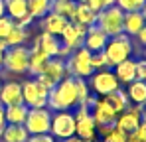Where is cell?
<instances>
[{
    "instance_id": "1",
    "label": "cell",
    "mask_w": 146,
    "mask_h": 142,
    "mask_svg": "<svg viewBox=\"0 0 146 142\" xmlns=\"http://www.w3.org/2000/svg\"><path fill=\"white\" fill-rule=\"evenodd\" d=\"M79 105V89L77 79L67 75L61 79L48 95V109L49 111H71Z\"/></svg>"
},
{
    "instance_id": "2",
    "label": "cell",
    "mask_w": 146,
    "mask_h": 142,
    "mask_svg": "<svg viewBox=\"0 0 146 142\" xmlns=\"http://www.w3.org/2000/svg\"><path fill=\"white\" fill-rule=\"evenodd\" d=\"M105 55L109 57V63L111 67H115L117 63H121L124 59L132 57L134 53V44H132V38L126 36V34H119V36H113L109 38L107 46H105Z\"/></svg>"
},
{
    "instance_id": "3",
    "label": "cell",
    "mask_w": 146,
    "mask_h": 142,
    "mask_svg": "<svg viewBox=\"0 0 146 142\" xmlns=\"http://www.w3.org/2000/svg\"><path fill=\"white\" fill-rule=\"evenodd\" d=\"M65 67L71 77L79 79H89L93 75V65H91V51L87 47H77L69 53V57L65 59Z\"/></svg>"
},
{
    "instance_id": "4",
    "label": "cell",
    "mask_w": 146,
    "mask_h": 142,
    "mask_svg": "<svg viewBox=\"0 0 146 142\" xmlns=\"http://www.w3.org/2000/svg\"><path fill=\"white\" fill-rule=\"evenodd\" d=\"M122 16H124V12L119 6H109V8H103L97 12V22L95 24L109 38H113V36L122 34Z\"/></svg>"
},
{
    "instance_id": "5",
    "label": "cell",
    "mask_w": 146,
    "mask_h": 142,
    "mask_svg": "<svg viewBox=\"0 0 146 142\" xmlns=\"http://www.w3.org/2000/svg\"><path fill=\"white\" fill-rule=\"evenodd\" d=\"M49 134L55 140H65L75 136V115L71 111H53Z\"/></svg>"
},
{
    "instance_id": "6",
    "label": "cell",
    "mask_w": 146,
    "mask_h": 142,
    "mask_svg": "<svg viewBox=\"0 0 146 142\" xmlns=\"http://www.w3.org/2000/svg\"><path fill=\"white\" fill-rule=\"evenodd\" d=\"M75 136L83 142H91L97 138V124L93 120V115L87 107L79 105L75 107Z\"/></svg>"
},
{
    "instance_id": "7",
    "label": "cell",
    "mask_w": 146,
    "mask_h": 142,
    "mask_svg": "<svg viewBox=\"0 0 146 142\" xmlns=\"http://www.w3.org/2000/svg\"><path fill=\"white\" fill-rule=\"evenodd\" d=\"M89 83V89L97 97H105V95L113 93L121 87L119 79L115 77L113 69H99V71H93V75L87 79Z\"/></svg>"
},
{
    "instance_id": "8",
    "label": "cell",
    "mask_w": 146,
    "mask_h": 142,
    "mask_svg": "<svg viewBox=\"0 0 146 142\" xmlns=\"http://www.w3.org/2000/svg\"><path fill=\"white\" fill-rule=\"evenodd\" d=\"M48 95L49 89H46L36 77L22 83V99H24V105L28 109L48 107Z\"/></svg>"
},
{
    "instance_id": "9",
    "label": "cell",
    "mask_w": 146,
    "mask_h": 142,
    "mask_svg": "<svg viewBox=\"0 0 146 142\" xmlns=\"http://www.w3.org/2000/svg\"><path fill=\"white\" fill-rule=\"evenodd\" d=\"M51 111L48 107H38V109H28V117L24 120V126L28 134H46L51 128Z\"/></svg>"
},
{
    "instance_id": "10",
    "label": "cell",
    "mask_w": 146,
    "mask_h": 142,
    "mask_svg": "<svg viewBox=\"0 0 146 142\" xmlns=\"http://www.w3.org/2000/svg\"><path fill=\"white\" fill-rule=\"evenodd\" d=\"M69 73H67V67H65V59H59V57H51L46 65V69L42 71L36 79L46 87V89H53L61 79H65Z\"/></svg>"
},
{
    "instance_id": "11",
    "label": "cell",
    "mask_w": 146,
    "mask_h": 142,
    "mask_svg": "<svg viewBox=\"0 0 146 142\" xmlns=\"http://www.w3.org/2000/svg\"><path fill=\"white\" fill-rule=\"evenodd\" d=\"M30 59V47L14 46L4 51V69L10 73H26Z\"/></svg>"
},
{
    "instance_id": "12",
    "label": "cell",
    "mask_w": 146,
    "mask_h": 142,
    "mask_svg": "<svg viewBox=\"0 0 146 142\" xmlns=\"http://www.w3.org/2000/svg\"><path fill=\"white\" fill-rule=\"evenodd\" d=\"M142 117H144V109H142L140 105H128L122 113L117 115V122H115V126L121 128L122 132L130 134V132H134V130L138 128V124H140Z\"/></svg>"
},
{
    "instance_id": "13",
    "label": "cell",
    "mask_w": 146,
    "mask_h": 142,
    "mask_svg": "<svg viewBox=\"0 0 146 142\" xmlns=\"http://www.w3.org/2000/svg\"><path fill=\"white\" fill-rule=\"evenodd\" d=\"M91 115H93V120L97 124V130L107 128V126H115V122H117V113L111 109V105L103 97H97V103L93 105Z\"/></svg>"
},
{
    "instance_id": "14",
    "label": "cell",
    "mask_w": 146,
    "mask_h": 142,
    "mask_svg": "<svg viewBox=\"0 0 146 142\" xmlns=\"http://www.w3.org/2000/svg\"><path fill=\"white\" fill-rule=\"evenodd\" d=\"M85 32H87V28H85V26L75 24V22H67L65 30H63V32H61V36H59V42L73 51V49H77V47H83V42H85Z\"/></svg>"
},
{
    "instance_id": "15",
    "label": "cell",
    "mask_w": 146,
    "mask_h": 142,
    "mask_svg": "<svg viewBox=\"0 0 146 142\" xmlns=\"http://www.w3.org/2000/svg\"><path fill=\"white\" fill-rule=\"evenodd\" d=\"M107 42H109V36L99 28L97 24H93V26H89L87 32H85L83 47H87L91 53H93V51H103L105 46H107Z\"/></svg>"
},
{
    "instance_id": "16",
    "label": "cell",
    "mask_w": 146,
    "mask_h": 142,
    "mask_svg": "<svg viewBox=\"0 0 146 142\" xmlns=\"http://www.w3.org/2000/svg\"><path fill=\"white\" fill-rule=\"evenodd\" d=\"M0 103H2L4 107L24 103V99H22V83H18V81L2 83V89H0Z\"/></svg>"
},
{
    "instance_id": "17",
    "label": "cell",
    "mask_w": 146,
    "mask_h": 142,
    "mask_svg": "<svg viewBox=\"0 0 146 142\" xmlns=\"http://www.w3.org/2000/svg\"><path fill=\"white\" fill-rule=\"evenodd\" d=\"M67 18H63V16H59V14H55V12H48L44 18H40V26H42V32H46V34H51V36H61V32L65 30V26H67Z\"/></svg>"
},
{
    "instance_id": "18",
    "label": "cell",
    "mask_w": 146,
    "mask_h": 142,
    "mask_svg": "<svg viewBox=\"0 0 146 142\" xmlns=\"http://www.w3.org/2000/svg\"><path fill=\"white\" fill-rule=\"evenodd\" d=\"M113 73H115V77L119 79L121 85L132 83V81L136 79V59L128 57V59H124L121 63H117V65L113 67Z\"/></svg>"
},
{
    "instance_id": "19",
    "label": "cell",
    "mask_w": 146,
    "mask_h": 142,
    "mask_svg": "<svg viewBox=\"0 0 146 142\" xmlns=\"http://www.w3.org/2000/svg\"><path fill=\"white\" fill-rule=\"evenodd\" d=\"M34 46L40 47V49H42V51H44L48 57H57L59 47H61V42H59V38H57V36H51V34L42 32V34L36 38Z\"/></svg>"
},
{
    "instance_id": "20",
    "label": "cell",
    "mask_w": 146,
    "mask_h": 142,
    "mask_svg": "<svg viewBox=\"0 0 146 142\" xmlns=\"http://www.w3.org/2000/svg\"><path fill=\"white\" fill-rule=\"evenodd\" d=\"M49 59H51V57H48L40 47L32 46L30 47V59H28V73L34 75V77H38L42 71L46 69V65H48Z\"/></svg>"
},
{
    "instance_id": "21",
    "label": "cell",
    "mask_w": 146,
    "mask_h": 142,
    "mask_svg": "<svg viewBox=\"0 0 146 142\" xmlns=\"http://www.w3.org/2000/svg\"><path fill=\"white\" fill-rule=\"evenodd\" d=\"M144 24L146 20L140 12H124V16H122V34L134 38L144 28Z\"/></svg>"
},
{
    "instance_id": "22",
    "label": "cell",
    "mask_w": 146,
    "mask_h": 142,
    "mask_svg": "<svg viewBox=\"0 0 146 142\" xmlns=\"http://www.w3.org/2000/svg\"><path fill=\"white\" fill-rule=\"evenodd\" d=\"M69 22L81 24V26L89 28V26H93V24L97 22V12L91 10L85 2H77V4H75V10H73V16H71Z\"/></svg>"
},
{
    "instance_id": "23",
    "label": "cell",
    "mask_w": 146,
    "mask_h": 142,
    "mask_svg": "<svg viewBox=\"0 0 146 142\" xmlns=\"http://www.w3.org/2000/svg\"><path fill=\"white\" fill-rule=\"evenodd\" d=\"M28 130L24 124H6L2 128L0 140L2 142H28Z\"/></svg>"
},
{
    "instance_id": "24",
    "label": "cell",
    "mask_w": 146,
    "mask_h": 142,
    "mask_svg": "<svg viewBox=\"0 0 146 142\" xmlns=\"http://www.w3.org/2000/svg\"><path fill=\"white\" fill-rule=\"evenodd\" d=\"M126 95H128V101H130L132 105H140V107H144V105H146V81L134 79L132 83H128Z\"/></svg>"
},
{
    "instance_id": "25",
    "label": "cell",
    "mask_w": 146,
    "mask_h": 142,
    "mask_svg": "<svg viewBox=\"0 0 146 142\" xmlns=\"http://www.w3.org/2000/svg\"><path fill=\"white\" fill-rule=\"evenodd\" d=\"M109 105H111V109L119 115V113H122L128 105H130V101H128V95H126V91L124 89H117V91H113V93H109V95H105L103 97Z\"/></svg>"
},
{
    "instance_id": "26",
    "label": "cell",
    "mask_w": 146,
    "mask_h": 142,
    "mask_svg": "<svg viewBox=\"0 0 146 142\" xmlns=\"http://www.w3.org/2000/svg\"><path fill=\"white\" fill-rule=\"evenodd\" d=\"M4 8H6V16H10L16 22L28 14V0H4Z\"/></svg>"
},
{
    "instance_id": "27",
    "label": "cell",
    "mask_w": 146,
    "mask_h": 142,
    "mask_svg": "<svg viewBox=\"0 0 146 142\" xmlns=\"http://www.w3.org/2000/svg\"><path fill=\"white\" fill-rule=\"evenodd\" d=\"M26 117H28V107L24 103L6 107V124H24Z\"/></svg>"
},
{
    "instance_id": "28",
    "label": "cell",
    "mask_w": 146,
    "mask_h": 142,
    "mask_svg": "<svg viewBox=\"0 0 146 142\" xmlns=\"http://www.w3.org/2000/svg\"><path fill=\"white\" fill-rule=\"evenodd\" d=\"M48 12H51V0H28V14L34 20L44 18Z\"/></svg>"
},
{
    "instance_id": "29",
    "label": "cell",
    "mask_w": 146,
    "mask_h": 142,
    "mask_svg": "<svg viewBox=\"0 0 146 142\" xmlns=\"http://www.w3.org/2000/svg\"><path fill=\"white\" fill-rule=\"evenodd\" d=\"M26 40H28V28H22V26H18V24H14L12 30H10V34L6 36V44H8V47L24 46Z\"/></svg>"
},
{
    "instance_id": "30",
    "label": "cell",
    "mask_w": 146,
    "mask_h": 142,
    "mask_svg": "<svg viewBox=\"0 0 146 142\" xmlns=\"http://www.w3.org/2000/svg\"><path fill=\"white\" fill-rule=\"evenodd\" d=\"M75 4H77L75 0H51V12H55V14H59V16L71 20Z\"/></svg>"
},
{
    "instance_id": "31",
    "label": "cell",
    "mask_w": 146,
    "mask_h": 142,
    "mask_svg": "<svg viewBox=\"0 0 146 142\" xmlns=\"http://www.w3.org/2000/svg\"><path fill=\"white\" fill-rule=\"evenodd\" d=\"M99 134L103 136V142H126V132H122L117 126H107V128H99Z\"/></svg>"
},
{
    "instance_id": "32",
    "label": "cell",
    "mask_w": 146,
    "mask_h": 142,
    "mask_svg": "<svg viewBox=\"0 0 146 142\" xmlns=\"http://www.w3.org/2000/svg\"><path fill=\"white\" fill-rule=\"evenodd\" d=\"M146 0H115V6H119L122 12H140Z\"/></svg>"
},
{
    "instance_id": "33",
    "label": "cell",
    "mask_w": 146,
    "mask_h": 142,
    "mask_svg": "<svg viewBox=\"0 0 146 142\" xmlns=\"http://www.w3.org/2000/svg\"><path fill=\"white\" fill-rule=\"evenodd\" d=\"M91 65L93 69H111V63H109V57L105 55V51H93L91 53Z\"/></svg>"
},
{
    "instance_id": "34",
    "label": "cell",
    "mask_w": 146,
    "mask_h": 142,
    "mask_svg": "<svg viewBox=\"0 0 146 142\" xmlns=\"http://www.w3.org/2000/svg\"><path fill=\"white\" fill-rule=\"evenodd\" d=\"M12 26H14V20L10 16H0V38L2 40H6V36L10 34Z\"/></svg>"
},
{
    "instance_id": "35",
    "label": "cell",
    "mask_w": 146,
    "mask_h": 142,
    "mask_svg": "<svg viewBox=\"0 0 146 142\" xmlns=\"http://www.w3.org/2000/svg\"><path fill=\"white\" fill-rule=\"evenodd\" d=\"M28 142H57L49 132H46V134H30L28 136Z\"/></svg>"
},
{
    "instance_id": "36",
    "label": "cell",
    "mask_w": 146,
    "mask_h": 142,
    "mask_svg": "<svg viewBox=\"0 0 146 142\" xmlns=\"http://www.w3.org/2000/svg\"><path fill=\"white\" fill-rule=\"evenodd\" d=\"M136 79L146 81V59H136Z\"/></svg>"
},
{
    "instance_id": "37",
    "label": "cell",
    "mask_w": 146,
    "mask_h": 142,
    "mask_svg": "<svg viewBox=\"0 0 146 142\" xmlns=\"http://www.w3.org/2000/svg\"><path fill=\"white\" fill-rule=\"evenodd\" d=\"M134 134H136V138H138L140 142H146V115L142 117L140 124H138V128L134 130Z\"/></svg>"
},
{
    "instance_id": "38",
    "label": "cell",
    "mask_w": 146,
    "mask_h": 142,
    "mask_svg": "<svg viewBox=\"0 0 146 142\" xmlns=\"http://www.w3.org/2000/svg\"><path fill=\"white\" fill-rule=\"evenodd\" d=\"M32 22H34V18L30 16V14H26V16H22L20 20H16L14 24H18V26H22V28H30L32 26Z\"/></svg>"
},
{
    "instance_id": "39",
    "label": "cell",
    "mask_w": 146,
    "mask_h": 142,
    "mask_svg": "<svg viewBox=\"0 0 146 142\" xmlns=\"http://www.w3.org/2000/svg\"><path fill=\"white\" fill-rule=\"evenodd\" d=\"M134 38H136V44H140L142 47L146 46V24H144V28H142V30H140Z\"/></svg>"
},
{
    "instance_id": "40",
    "label": "cell",
    "mask_w": 146,
    "mask_h": 142,
    "mask_svg": "<svg viewBox=\"0 0 146 142\" xmlns=\"http://www.w3.org/2000/svg\"><path fill=\"white\" fill-rule=\"evenodd\" d=\"M6 126V107L0 103V130Z\"/></svg>"
},
{
    "instance_id": "41",
    "label": "cell",
    "mask_w": 146,
    "mask_h": 142,
    "mask_svg": "<svg viewBox=\"0 0 146 142\" xmlns=\"http://www.w3.org/2000/svg\"><path fill=\"white\" fill-rule=\"evenodd\" d=\"M101 8H109V6H115V0H99Z\"/></svg>"
},
{
    "instance_id": "42",
    "label": "cell",
    "mask_w": 146,
    "mask_h": 142,
    "mask_svg": "<svg viewBox=\"0 0 146 142\" xmlns=\"http://www.w3.org/2000/svg\"><path fill=\"white\" fill-rule=\"evenodd\" d=\"M8 49V44H6V40H2L0 38V51H6Z\"/></svg>"
},
{
    "instance_id": "43",
    "label": "cell",
    "mask_w": 146,
    "mask_h": 142,
    "mask_svg": "<svg viewBox=\"0 0 146 142\" xmlns=\"http://www.w3.org/2000/svg\"><path fill=\"white\" fill-rule=\"evenodd\" d=\"M61 142H83V140L77 138V136H71V138H65V140H61Z\"/></svg>"
},
{
    "instance_id": "44",
    "label": "cell",
    "mask_w": 146,
    "mask_h": 142,
    "mask_svg": "<svg viewBox=\"0 0 146 142\" xmlns=\"http://www.w3.org/2000/svg\"><path fill=\"white\" fill-rule=\"evenodd\" d=\"M0 16H6V8H4V0H0Z\"/></svg>"
},
{
    "instance_id": "45",
    "label": "cell",
    "mask_w": 146,
    "mask_h": 142,
    "mask_svg": "<svg viewBox=\"0 0 146 142\" xmlns=\"http://www.w3.org/2000/svg\"><path fill=\"white\" fill-rule=\"evenodd\" d=\"M4 69V51H0V71Z\"/></svg>"
},
{
    "instance_id": "46",
    "label": "cell",
    "mask_w": 146,
    "mask_h": 142,
    "mask_svg": "<svg viewBox=\"0 0 146 142\" xmlns=\"http://www.w3.org/2000/svg\"><path fill=\"white\" fill-rule=\"evenodd\" d=\"M140 14L144 16V20H146V4H144V6H142V10H140Z\"/></svg>"
},
{
    "instance_id": "47",
    "label": "cell",
    "mask_w": 146,
    "mask_h": 142,
    "mask_svg": "<svg viewBox=\"0 0 146 142\" xmlns=\"http://www.w3.org/2000/svg\"><path fill=\"white\" fill-rule=\"evenodd\" d=\"M142 57H144V59H146V46L142 47Z\"/></svg>"
},
{
    "instance_id": "48",
    "label": "cell",
    "mask_w": 146,
    "mask_h": 142,
    "mask_svg": "<svg viewBox=\"0 0 146 142\" xmlns=\"http://www.w3.org/2000/svg\"><path fill=\"white\" fill-rule=\"evenodd\" d=\"M75 2H85V0H75Z\"/></svg>"
},
{
    "instance_id": "49",
    "label": "cell",
    "mask_w": 146,
    "mask_h": 142,
    "mask_svg": "<svg viewBox=\"0 0 146 142\" xmlns=\"http://www.w3.org/2000/svg\"><path fill=\"white\" fill-rule=\"evenodd\" d=\"M0 89H2V79H0Z\"/></svg>"
},
{
    "instance_id": "50",
    "label": "cell",
    "mask_w": 146,
    "mask_h": 142,
    "mask_svg": "<svg viewBox=\"0 0 146 142\" xmlns=\"http://www.w3.org/2000/svg\"><path fill=\"white\" fill-rule=\"evenodd\" d=\"M91 142H97V140H91Z\"/></svg>"
},
{
    "instance_id": "51",
    "label": "cell",
    "mask_w": 146,
    "mask_h": 142,
    "mask_svg": "<svg viewBox=\"0 0 146 142\" xmlns=\"http://www.w3.org/2000/svg\"><path fill=\"white\" fill-rule=\"evenodd\" d=\"M0 134H2V130H0Z\"/></svg>"
}]
</instances>
